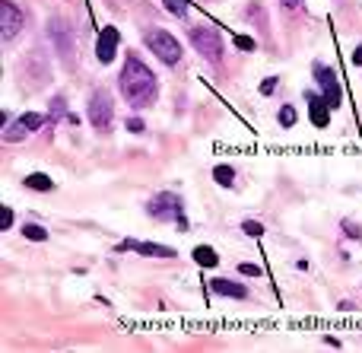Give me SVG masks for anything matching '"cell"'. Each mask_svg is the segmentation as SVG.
Returning a JSON list of instances; mask_svg holds the SVG:
<instances>
[{
  "label": "cell",
  "mask_w": 362,
  "mask_h": 353,
  "mask_svg": "<svg viewBox=\"0 0 362 353\" xmlns=\"http://www.w3.org/2000/svg\"><path fill=\"white\" fill-rule=\"evenodd\" d=\"M118 80H121V93H124V99L131 102L134 108L150 105V102L156 99V93H159L156 74H153V70L134 54L124 61V70H121Z\"/></svg>",
  "instance_id": "6da1fadb"
},
{
  "label": "cell",
  "mask_w": 362,
  "mask_h": 353,
  "mask_svg": "<svg viewBox=\"0 0 362 353\" xmlns=\"http://www.w3.org/2000/svg\"><path fill=\"white\" fill-rule=\"evenodd\" d=\"M146 214L156 216V220H172L175 226L185 233L187 229V216H185V204H181L178 195H172V191H163V195H156L150 204H146Z\"/></svg>",
  "instance_id": "7a4b0ae2"
},
{
  "label": "cell",
  "mask_w": 362,
  "mask_h": 353,
  "mask_svg": "<svg viewBox=\"0 0 362 353\" xmlns=\"http://www.w3.org/2000/svg\"><path fill=\"white\" fill-rule=\"evenodd\" d=\"M144 42H146V48H150L163 64H178V57H181V45H178V38H175V35H169L165 29H146Z\"/></svg>",
  "instance_id": "3957f363"
},
{
  "label": "cell",
  "mask_w": 362,
  "mask_h": 353,
  "mask_svg": "<svg viewBox=\"0 0 362 353\" xmlns=\"http://www.w3.org/2000/svg\"><path fill=\"white\" fill-rule=\"evenodd\" d=\"M86 118H89V125H93L95 131H108V127H112L115 105H112L108 89H95L93 93V99H89V105H86Z\"/></svg>",
  "instance_id": "277c9868"
},
{
  "label": "cell",
  "mask_w": 362,
  "mask_h": 353,
  "mask_svg": "<svg viewBox=\"0 0 362 353\" xmlns=\"http://www.w3.org/2000/svg\"><path fill=\"white\" fill-rule=\"evenodd\" d=\"M191 45L206 61H219V54H223V38H219V32L213 29V25H197V29L191 32Z\"/></svg>",
  "instance_id": "5b68a950"
},
{
  "label": "cell",
  "mask_w": 362,
  "mask_h": 353,
  "mask_svg": "<svg viewBox=\"0 0 362 353\" xmlns=\"http://www.w3.org/2000/svg\"><path fill=\"white\" fill-rule=\"evenodd\" d=\"M315 80H318V86H321V99L327 102V108H340V102H344V89H340V83H337V74H334L331 67H325V64H315Z\"/></svg>",
  "instance_id": "8992f818"
},
{
  "label": "cell",
  "mask_w": 362,
  "mask_h": 353,
  "mask_svg": "<svg viewBox=\"0 0 362 353\" xmlns=\"http://www.w3.org/2000/svg\"><path fill=\"white\" fill-rule=\"evenodd\" d=\"M23 29V13L16 10V4L10 0H0V38L4 42H13Z\"/></svg>",
  "instance_id": "52a82bcc"
},
{
  "label": "cell",
  "mask_w": 362,
  "mask_h": 353,
  "mask_svg": "<svg viewBox=\"0 0 362 353\" xmlns=\"http://www.w3.org/2000/svg\"><path fill=\"white\" fill-rule=\"evenodd\" d=\"M118 42H121V32L115 29V25L102 29L99 38H95V57H99L102 64H112L115 54H118Z\"/></svg>",
  "instance_id": "ba28073f"
},
{
  "label": "cell",
  "mask_w": 362,
  "mask_h": 353,
  "mask_svg": "<svg viewBox=\"0 0 362 353\" xmlns=\"http://www.w3.org/2000/svg\"><path fill=\"white\" fill-rule=\"evenodd\" d=\"M42 121L45 118H42V115H35V112L19 115L10 127H4V140H23L29 131H38V127H42Z\"/></svg>",
  "instance_id": "9c48e42d"
},
{
  "label": "cell",
  "mask_w": 362,
  "mask_h": 353,
  "mask_svg": "<svg viewBox=\"0 0 362 353\" xmlns=\"http://www.w3.org/2000/svg\"><path fill=\"white\" fill-rule=\"evenodd\" d=\"M121 252H140V255H153V258H175V248H169V245H156V242H134V239H127V242H121Z\"/></svg>",
  "instance_id": "30bf717a"
},
{
  "label": "cell",
  "mask_w": 362,
  "mask_h": 353,
  "mask_svg": "<svg viewBox=\"0 0 362 353\" xmlns=\"http://www.w3.org/2000/svg\"><path fill=\"white\" fill-rule=\"evenodd\" d=\"M308 118H312L315 127L331 125V108H327V102L321 99V96H315V93H308Z\"/></svg>",
  "instance_id": "8fae6325"
},
{
  "label": "cell",
  "mask_w": 362,
  "mask_h": 353,
  "mask_svg": "<svg viewBox=\"0 0 362 353\" xmlns=\"http://www.w3.org/2000/svg\"><path fill=\"white\" fill-rule=\"evenodd\" d=\"M210 290L219 293V296H229V299H245V296H248V290H245L242 284H232V280H226V277H216V280H213Z\"/></svg>",
  "instance_id": "7c38bea8"
},
{
  "label": "cell",
  "mask_w": 362,
  "mask_h": 353,
  "mask_svg": "<svg viewBox=\"0 0 362 353\" xmlns=\"http://www.w3.org/2000/svg\"><path fill=\"white\" fill-rule=\"evenodd\" d=\"M194 261H197L200 267H216L219 265V255L213 252L210 245H197V248H194Z\"/></svg>",
  "instance_id": "4fadbf2b"
},
{
  "label": "cell",
  "mask_w": 362,
  "mask_h": 353,
  "mask_svg": "<svg viewBox=\"0 0 362 353\" xmlns=\"http://www.w3.org/2000/svg\"><path fill=\"white\" fill-rule=\"evenodd\" d=\"M25 188H32V191H51V188H54V182H51L45 172H32V175H25Z\"/></svg>",
  "instance_id": "5bb4252c"
},
{
  "label": "cell",
  "mask_w": 362,
  "mask_h": 353,
  "mask_svg": "<svg viewBox=\"0 0 362 353\" xmlns=\"http://www.w3.org/2000/svg\"><path fill=\"white\" fill-rule=\"evenodd\" d=\"M213 178H216L223 188H232V185H235V169H232V166H226V163H219L216 169H213Z\"/></svg>",
  "instance_id": "9a60e30c"
},
{
  "label": "cell",
  "mask_w": 362,
  "mask_h": 353,
  "mask_svg": "<svg viewBox=\"0 0 362 353\" xmlns=\"http://www.w3.org/2000/svg\"><path fill=\"white\" fill-rule=\"evenodd\" d=\"M23 236H25V239H32V242H45V239H48V229L38 226V223H25Z\"/></svg>",
  "instance_id": "2e32d148"
},
{
  "label": "cell",
  "mask_w": 362,
  "mask_h": 353,
  "mask_svg": "<svg viewBox=\"0 0 362 353\" xmlns=\"http://www.w3.org/2000/svg\"><path fill=\"white\" fill-rule=\"evenodd\" d=\"M165 10H169L172 16L185 19V16H187V10H191V6H187V0H165Z\"/></svg>",
  "instance_id": "e0dca14e"
},
{
  "label": "cell",
  "mask_w": 362,
  "mask_h": 353,
  "mask_svg": "<svg viewBox=\"0 0 362 353\" xmlns=\"http://www.w3.org/2000/svg\"><path fill=\"white\" fill-rule=\"evenodd\" d=\"M242 233L251 236V239H261V236H264V226H261L257 220H245V223H242Z\"/></svg>",
  "instance_id": "ac0fdd59"
},
{
  "label": "cell",
  "mask_w": 362,
  "mask_h": 353,
  "mask_svg": "<svg viewBox=\"0 0 362 353\" xmlns=\"http://www.w3.org/2000/svg\"><path fill=\"white\" fill-rule=\"evenodd\" d=\"M276 118H280V125H283V127H293V125H296V108H293V105H283Z\"/></svg>",
  "instance_id": "d6986e66"
},
{
  "label": "cell",
  "mask_w": 362,
  "mask_h": 353,
  "mask_svg": "<svg viewBox=\"0 0 362 353\" xmlns=\"http://www.w3.org/2000/svg\"><path fill=\"white\" fill-rule=\"evenodd\" d=\"M235 48H242V51H255L257 45H255V38H248V35H235Z\"/></svg>",
  "instance_id": "ffe728a7"
},
{
  "label": "cell",
  "mask_w": 362,
  "mask_h": 353,
  "mask_svg": "<svg viewBox=\"0 0 362 353\" xmlns=\"http://www.w3.org/2000/svg\"><path fill=\"white\" fill-rule=\"evenodd\" d=\"M64 105H67V102H64V96L51 99V118H61V115H64Z\"/></svg>",
  "instance_id": "44dd1931"
},
{
  "label": "cell",
  "mask_w": 362,
  "mask_h": 353,
  "mask_svg": "<svg viewBox=\"0 0 362 353\" xmlns=\"http://www.w3.org/2000/svg\"><path fill=\"white\" fill-rule=\"evenodd\" d=\"M10 226H13V210H10V207H4V210H0V229L6 233Z\"/></svg>",
  "instance_id": "7402d4cb"
},
{
  "label": "cell",
  "mask_w": 362,
  "mask_h": 353,
  "mask_svg": "<svg viewBox=\"0 0 362 353\" xmlns=\"http://www.w3.org/2000/svg\"><path fill=\"white\" fill-rule=\"evenodd\" d=\"M344 229H346V236H350V239H362V229L353 220H344Z\"/></svg>",
  "instance_id": "603a6c76"
},
{
  "label": "cell",
  "mask_w": 362,
  "mask_h": 353,
  "mask_svg": "<svg viewBox=\"0 0 362 353\" xmlns=\"http://www.w3.org/2000/svg\"><path fill=\"white\" fill-rule=\"evenodd\" d=\"M144 121H140V118H127V131H131V134H144Z\"/></svg>",
  "instance_id": "cb8c5ba5"
},
{
  "label": "cell",
  "mask_w": 362,
  "mask_h": 353,
  "mask_svg": "<svg viewBox=\"0 0 362 353\" xmlns=\"http://www.w3.org/2000/svg\"><path fill=\"white\" fill-rule=\"evenodd\" d=\"M238 271H242L245 277H261V267H257V265H242Z\"/></svg>",
  "instance_id": "d4e9b609"
},
{
  "label": "cell",
  "mask_w": 362,
  "mask_h": 353,
  "mask_svg": "<svg viewBox=\"0 0 362 353\" xmlns=\"http://www.w3.org/2000/svg\"><path fill=\"white\" fill-rule=\"evenodd\" d=\"M276 89V76H267V80H264V86H261V93L264 96H270Z\"/></svg>",
  "instance_id": "484cf974"
},
{
  "label": "cell",
  "mask_w": 362,
  "mask_h": 353,
  "mask_svg": "<svg viewBox=\"0 0 362 353\" xmlns=\"http://www.w3.org/2000/svg\"><path fill=\"white\" fill-rule=\"evenodd\" d=\"M353 64H356V67H362V45L356 51H353Z\"/></svg>",
  "instance_id": "4316f807"
},
{
  "label": "cell",
  "mask_w": 362,
  "mask_h": 353,
  "mask_svg": "<svg viewBox=\"0 0 362 353\" xmlns=\"http://www.w3.org/2000/svg\"><path fill=\"white\" fill-rule=\"evenodd\" d=\"M280 4H283V6H286V10H293V6H299V4H302V0H280Z\"/></svg>",
  "instance_id": "83f0119b"
}]
</instances>
